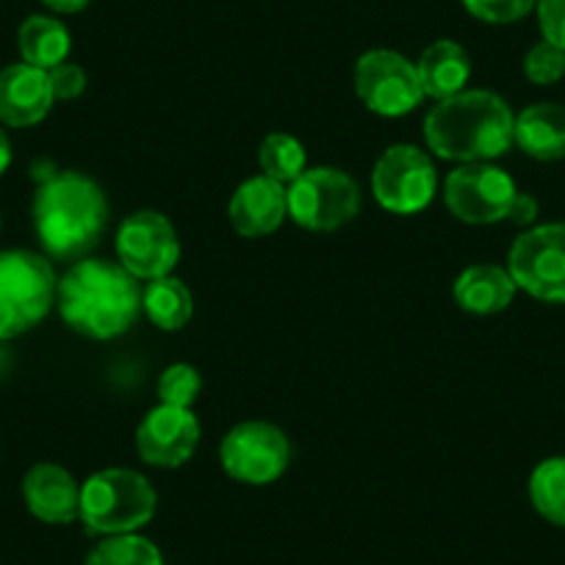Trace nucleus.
Here are the masks:
<instances>
[{
    "label": "nucleus",
    "instance_id": "nucleus-1",
    "mask_svg": "<svg viewBox=\"0 0 565 565\" xmlns=\"http://www.w3.org/2000/svg\"><path fill=\"white\" fill-rule=\"evenodd\" d=\"M56 308L73 333L111 341L128 333L141 313V286L125 266L106 258L70 264L58 277Z\"/></svg>",
    "mask_w": 565,
    "mask_h": 565
},
{
    "label": "nucleus",
    "instance_id": "nucleus-2",
    "mask_svg": "<svg viewBox=\"0 0 565 565\" xmlns=\"http://www.w3.org/2000/svg\"><path fill=\"white\" fill-rule=\"evenodd\" d=\"M108 227V200L100 183L75 170L42 178L34 198V233L42 255L62 264L89 258Z\"/></svg>",
    "mask_w": 565,
    "mask_h": 565
},
{
    "label": "nucleus",
    "instance_id": "nucleus-3",
    "mask_svg": "<svg viewBox=\"0 0 565 565\" xmlns=\"http://www.w3.org/2000/svg\"><path fill=\"white\" fill-rule=\"evenodd\" d=\"M513 108L497 92L463 89L427 111L424 141L438 159L480 164L497 161L513 148Z\"/></svg>",
    "mask_w": 565,
    "mask_h": 565
},
{
    "label": "nucleus",
    "instance_id": "nucleus-4",
    "mask_svg": "<svg viewBox=\"0 0 565 565\" xmlns=\"http://www.w3.org/2000/svg\"><path fill=\"white\" fill-rule=\"evenodd\" d=\"M159 493L145 475L134 469L95 471L81 486V513L92 535H125L150 524Z\"/></svg>",
    "mask_w": 565,
    "mask_h": 565
},
{
    "label": "nucleus",
    "instance_id": "nucleus-5",
    "mask_svg": "<svg viewBox=\"0 0 565 565\" xmlns=\"http://www.w3.org/2000/svg\"><path fill=\"white\" fill-rule=\"evenodd\" d=\"M58 277L51 258L31 249L0 253V341L18 339L56 306Z\"/></svg>",
    "mask_w": 565,
    "mask_h": 565
},
{
    "label": "nucleus",
    "instance_id": "nucleus-6",
    "mask_svg": "<svg viewBox=\"0 0 565 565\" xmlns=\"http://www.w3.org/2000/svg\"><path fill=\"white\" fill-rule=\"evenodd\" d=\"M289 216L311 233H330L361 214V186L339 167H308L286 186Z\"/></svg>",
    "mask_w": 565,
    "mask_h": 565
},
{
    "label": "nucleus",
    "instance_id": "nucleus-7",
    "mask_svg": "<svg viewBox=\"0 0 565 565\" xmlns=\"http://www.w3.org/2000/svg\"><path fill=\"white\" fill-rule=\"evenodd\" d=\"M372 194L388 214H422L438 194L436 161L416 145H391L374 161Z\"/></svg>",
    "mask_w": 565,
    "mask_h": 565
},
{
    "label": "nucleus",
    "instance_id": "nucleus-8",
    "mask_svg": "<svg viewBox=\"0 0 565 565\" xmlns=\"http://www.w3.org/2000/svg\"><path fill=\"white\" fill-rule=\"evenodd\" d=\"M508 271L519 291L552 306L565 302V222L532 225L508 253Z\"/></svg>",
    "mask_w": 565,
    "mask_h": 565
},
{
    "label": "nucleus",
    "instance_id": "nucleus-9",
    "mask_svg": "<svg viewBox=\"0 0 565 565\" xmlns=\"http://www.w3.org/2000/svg\"><path fill=\"white\" fill-rule=\"evenodd\" d=\"M220 463L242 486H271L289 469L291 444L275 424L242 422L222 438Z\"/></svg>",
    "mask_w": 565,
    "mask_h": 565
},
{
    "label": "nucleus",
    "instance_id": "nucleus-10",
    "mask_svg": "<svg viewBox=\"0 0 565 565\" xmlns=\"http://www.w3.org/2000/svg\"><path fill=\"white\" fill-rule=\"evenodd\" d=\"M515 198H519L515 181L493 161L460 164L444 181V203L449 214L466 225L508 222Z\"/></svg>",
    "mask_w": 565,
    "mask_h": 565
},
{
    "label": "nucleus",
    "instance_id": "nucleus-11",
    "mask_svg": "<svg viewBox=\"0 0 565 565\" xmlns=\"http://www.w3.org/2000/svg\"><path fill=\"white\" fill-rule=\"evenodd\" d=\"M352 81L363 106L377 117H405L427 100L416 64L385 47L363 53L355 62Z\"/></svg>",
    "mask_w": 565,
    "mask_h": 565
},
{
    "label": "nucleus",
    "instance_id": "nucleus-12",
    "mask_svg": "<svg viewBox=\"0 0 565 565\" xmlns=\"http://www.w3.org/2000/svg\"><path fill=\"white\" fill-rule=\"evenodd\" d=\"M181 260V238L170 216L161 211L141 209L125 216L117 231V264L136 280H156L172 275Z\"/></svg>",
    "mask_w": 565,
    "mask_h": 565
},
{
    "label": "nucleus",
    "instance_id": "nucleus-13",
    "mask_svg": "<svg viewBox=\"0 0 565 565\" xmlns=\"http://www.w3.org/2000/svg\"><path fill=\"white\" fill-rule=\"evenodd\" d=\"M200 422L192 407L159 405L136 427V452L153 469H181L200 444Z\"/></svg>",
    "mask_w": 565,
    "mask_h": 565
},
{
    "label": "nucleus",
    "instance_id": "nucleus-14",
    "mask_svg": "<svg viewBox=\"0 0 565 565\" xmlns=\"http://www.w3.org/2000/svg\"><path fill=\"white\" fill-rule=\"evenodd\" d=\"M51 75L31 64H9L0 70V122L9 128H31L51 114Z\"/></svg>",
    "mask_w": 565,
    "mask_h": 565
},
{
    "label": "nucleus",
    "instance_id": "nucleus-15",
    "mask_svg": "<svg viewBox=\"0 0 565 565\" xmlns=\"http://www.w3.org/2000/svg\"><path fill=\"white\" fill-rule=\"evenodd\" d=\"M286 216H289L286 186L266 175L244 181L227 203V220L233 231L244 238L271 236Z\"/></svg>",
    "mask_w": 565,
    "mask_h": 565
},
{
    "label": "nucleus",
    "instance_id": "nucleus-16",
    "mask_svg": "<svg viewBox=\"0 0 565 565\" xmlns=\"http://www.w3.org/2000/svg\"><path fill=\"white\" fill-rule=\"evenodd\" d=\"M23 499L45 524H73L81 513V486L58 463H36L23 477Z\"/></svg>",
    "mask_w": 565,
    "mask_h": 565
},
{
    "label": "nucleus",
    "instance_id": "nucleus-17",
    "mask_svg": "<svg viewBox=\"0 0 565 565\" xmlns=\"http://www.w3.org/2000/svg\"><path fill=\"white\" fill-rule=\"evenodd\" d=\"M519 286L510 277L508 266L499 264H471L458 275L452 286V297L460 311L475 317H493L513 306Z\"/></svg>",
    "mask_w": 565,
    "mask_h": 565
},
{
    "label": "nucleus",
    "instance_id": "nucleus-18",
    "mask_svg": "<svg viewBox=\"0 0 565 565\" xmlns=\"http://www.w3.org/2000/svg\"><path fill=\"white\" fill-rule=\"evenodd\" d=\"M513 145L535 161L565 159V106L532 103L515 114Z\"/></svg>",
    "mask_w": 565,
    "mask_h": 565
},
{
    "label": "nucleus",
    "instance_id": "nucleus-19",
    "mask_svg": "<svg viewBox=\"0 0 565 565\" xmlns=\"http://www.w3.org/2000/svg\"><path fill=\"white\" fill-rule=\"evenodd\" d=\"M418 81H422L424 97L430 100H447L466 89L471 78V58L460 42L438 40L422 51L416 62Z\"/></svg>",
    "mask_w": 565,
    "mask_h": 565
},
{
    "label": "nucleus",
    "instance_id": "nucleus-20",
    "mask_svg": "<svg viewBox=\"0 0 565 565\" xmlns=\"http://www.w3.org/2000/svg\"><path fill=\"white\" fill-rule=\"evenodd\" d=\"M18 51L20 58L31 67L53 70L64 64L73 51V36H70L67 25L51 14H31L23 20L18 31Z\"/></svg>",
    "mask_w": 565,
    "mask_h": 565
},
{
    "label": "nucleus",
    "instance_id": "nucleus-21",
    "mask_svg": "<svg viewBox=\"0 0 565 565\" xmlns=\"http://www.w3.org/2000/svg\"><path fill=\"white\" fill-rule=\"evenodd\" d=\"M141 311L164 333L183 330L194 317V297L175 275L156 277L141 289Z\"/></svg>",
    "mask_w": 565,
    "mask_h": 565
},
{
    "label": "nucleus",
    "instance_id": "nucleus-22",
    "mask_svg": "<svg viewBox=\"0 0 565 565\" xmlns=\"http://www.w3.org/2000/svg\"><path fill=\"white\" fill-rule=\"evenodd\" d=\"M530 502L548 524L565 526V455L541 460L532 469Z\"/></svg>",
    "mask_w": 565,
    "mask_h": 565
},
{
    "label": "nucleus",
    "instance_id": "nucleus-23",
    "mask_svg": "<svg viewBox=\"0 0 565 565\" xmlns=\"http://www.w3.org/2000/svg\"><path fill=\"white\" fill-rule=\"evenodd\" d=\"M258 167L260 175L289 186L308 170L306 145L291 134H269L260 141Z\"/></svg>",
    "mask_w": 565,
    "mask_h": 565
},
{
    "label": "nucleus",
    "instance_id": "nucleus-24",
    "mask_svg": "<svg viewBox=\"0 0 565 565\" xmlns=\"http://www.w3.org/2000/svg\"><path fill=\"white\" fill-rule=\"evenodd\" d=\"M86 565H164L159 546L136 532L108 535L86 557Z\"/></svg>",
    "mask_w": 565,
    "mask_h": 565
},
{
    "label": "nucleus",
    "instance_id": "nucleus-25",
    "mask_svg": "<svg viewBox=\"0 0 565 565\" xmlns=\"http://www.w3.org/2000/svg\"><path fill=\"white\" fill-rule=\"evenodd\" d=\"M156 391H159L161 405L192 407L198 402L200 391H203V377H200L192 363H172L161 372Z\"/></svg>",
    "mask_w": 565,
    "mask_h": 565
},
{
    "label": "nucleus",
    "instance_id": "nucleus-26",
    "mask_svg": "<svg viewBox=\"0 0 565 565\" xmlns=\"http://www.w3.org/2000/svg\"><path fill=\"white\" fill-rule=\"evenodd\" d=\"M524 75L535 86H552L565 78V51L541 40L524 56Z\"/></svg>",
    "mask_w": 565,
    "mask_h": 565
},
{
    "label": "nucleus",
    "instance_id": "nucleus-27",
    "mask_svg": "<svg viewBox=\"0 0 565 565\" xmlns=\"http://www.w3.org/2000/svg\"><path fill=\"white\" fill-rule=\"evenodd\" d=\"M466 12L488 25H510L535 12L537 0H463Z\"/></svg>",
    "mask_w": 565,
    "mask_h": 565
},
{
    "label": "nucleus",
    "instance_id": "nucleus-28",
    "mask_svg": "<svg viewBox=\"0 0 565 565\" xmlns=\"http://www.w3.org/2000/svg\"><path fill=\"white\" fill-rule=\"evenodd\" d=\"M47 75H51V89L56 100H75L86 92V70L81 64L64 62L47 70Z\"/></svg>",
    "mask_w": 565,
    "mask_h": 565
},
{
    "label": "nucleus",
    "instance_id": "nucleus-29",
    "mask_svg": "<svg viewBox=\"0 0 565 565\" xmlns=\"http://www.w3.org/2000/svg\"><path fill=\"white\" fill-rule=\"evenodd\" d=\"M535 12L543 40L565 51V0H537Z\"/></svg>",
    "mask_w": 565,
    "mask_h": 565
},
{
    "label": "nucleus",
    "instance_id": "nucleus-30",
    "mask_svg": "<svg viewBox=\"0 0 565 565\" xmlns=\"http://www.w3.org/2000/svg\"><path fill=\"white\" fill-rule=\"evenodd\" d=\"M537 214H541V205H537V200L532 198L530 192H519L513 209H510L508 222H513V225H521V227H532L535 225Z\"/></svg>",
    "mask_w": 565,
    "mask_h": 565
},
{
    "label": "nucleus",
    "instance_id": "nucleus-31",
    "mask_svg": "<svg viewBox=\"0 0 565 565\" xmlns=\"http://www.w3.org/2000/svg\"><path fill=\"white\" fill-rule=\"evenodd\" d=\"M53 14H78L89 7L92 0H42Z\"/></svg>",
    "mask_w": 565,
    "mask_h": 565
},
{
    "label": "nucleus",
    "instance_id": "nucleus-32",
    "mask_svg": "<svg viewBox=\"0 0 565 565\" xmlns=\"http://www.w3.org/2000/svg\"><path fill=\"white\" fill-rule=\"evenodd\" d=\"M12 167V139L7 136V130L0 128V175Z\"/></svg>",
    "mask_w": 565,
    "mask_h": 565
}]
</instances>
